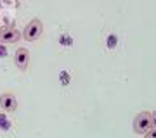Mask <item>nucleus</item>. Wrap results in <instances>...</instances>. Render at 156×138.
I'll use <instances>...</instances> for the list:
<instances>
[{"label": "nucleus", "instance_id": "f257e3e1", "mask_svg": "<svg viewBox=\"0 0 156 138\" xmlns=\"http://www.w3.org/2000/svg\"><path fill=\"white\" fill-rule=\"evenodd\" d=\"M44 33V24L40 19H33V21H30L24 28V31H23V38L28 40V42H35V40L40 38V35Z\"/></svg>", "mask_w": 156, "mask_h": 138}, {"label": "nucleus", "instance_id": "f03ea898", "mask_svg": "<svg viewBox=\"0 0 156 138\" xmlns=\"http://www.w3.org/2000/svg\"><path fill=\"white\" fill-rule=\"evenodd\" d=\"M151 112H140V114H137L134 119V131L139 133V135H144V133H147L151 130Z\"/></svg>", "mask_w": 156, "mask_h": 138}, {"label": "nucleus", "instance_id": "7ed1b4c3", "mask_svg": "<svg viewBox=\"0 0 156 138\" xmlns=\"http://www.w3.org/2000/svg\"><path fill=\"white\" fill-rule=\"evenodd\" d=\"M14 62H16V66L24 71V69H28V64H30V50L24 49V47H19L16 50V54H14Z\"/></svg>", "mask_w": 156, "mask_h": 138}, {"label": "nucleus", "instance_id": "20e7f679", "mask_svg": "<svg viewBox=\"0 0 156 138\" xmlns=\"http://www.w3.org/2000/svg\"><path fill=\"white\" fill-rule=\"evenodd\" d=\"M21 38V33L16 28H2L0 29V43H16Z\"/></svg>", "mask_w": 156, "mask_h": 138}, {"label": "nucleus", "instance_id": "39448f33", "mask_svg": "<svg viewBox=\"0 0 156 138\" xmlns=\"http://www.w3.org/2000/svg\"><path fill=\"white\" fill-rule=\"evenodd\" d=\"M0 107L5 112H14L17 109V100L12 93H2L0 95Z\"/></svg>", "mask_w": 156, "mask_h": 138}, {"label": "nucleus", "instance_id": "423d86ee", "mask_svg": "<svg viewBox=\"0 0 156 138\" xmlns=\"http://www.w3.org/2000/svg\"><path fill=\"white\" fill-rule=\"evenodd\" d=\"M144 138H156V128H151L147 133H144Z\"/></svg>", "mask_w": 156, "mask_h": 138}, {"label": "nucleus", "instance_id": "0eeeda50", "mask_svg": "<svg viewBox=\"0 0 156 138\" xmlns=\"http://www.w3.org/2000/svg\"><path fill=\"white\" fill-rule=\"evenodd\" d=\"M151 126L156 128V110L154 112H151Z\"/></svg>", "mask_w": 156, "mask_h": 138}]
</instances>
